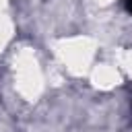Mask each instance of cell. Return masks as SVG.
<instances>
[{
    "label": "cell",
    "instance_id": "cell-1",
    "mask_svg": "<svg viewBox=\"0 0 132 132\" xmlns=\"http://www.w3.org/2000/svg\"><path fill=\"white\" fill-rule=\"evenodd\" d=\"M126 8H128V12L132 14V0H126Z\"/></svg>",
    "mask_w": 132,
    "mask_h": 132
}]
</instances>
